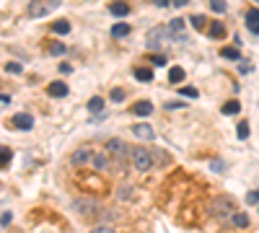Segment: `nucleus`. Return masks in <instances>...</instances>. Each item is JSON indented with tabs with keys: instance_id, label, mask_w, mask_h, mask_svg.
Returning a JSON list of instances; mask_svg holds the SVG:
<instances>
[{
	"instance_id": "f257e3e1",
	"label": "nucleus",
	"mask_w": 259,
	"mask_h": 233,
	"mask_svg": "<svg viewBox=\"0 0 259 233\" xmlns=\"http://www.w3.org/2000/svg\"><path fill=\"white\" fill-rule=\"evenodd\" d=\"M130 161H132V166L137 168V171H151V168L155 166V156L148 148H132Z\"/></svg>"
},
{
	"instance_id": "f03ea898",
	"label": "nucleus",
	"mask_w": 259,
	"mask_h": 233,
	"mask_svg": "<svg viewBox=\"0 0 259 233\" xmlns=\"http://www.w3.org/2000/svg\"><path fill=\"white\" fill-rule=\"evenodd\" d=\"M60 5V0H31L29 3V16L31 19H42V16L52 13Z\"/></svg>"
},
{
	"instance_id": "7ed1b4c3",
	"label": "nucleus",
	"mask_w": 259,
	"mask_h": 233,
	"mask_svg": "<svg viewBox=\"0 0 259 233\" xmlns=\"http://www.w3.org/2000/svg\"><path fill=\"white\" fill-rule=\"evenodd\" d=\"M96 150L94 148H88V145H83V148H78L76 150V153H73L70 156V163L73 166H86V163H91V166H94V161H96Z\"/></svg>"
},
{
	"instance_id": "20e7f679",
	"label": "nucleus",
	"mask_w": 259,
	"mask_h": 233,
	"mask_svg": "<svg viewBox=\"0 0 259 233\" xmlns=\"http://www.w3.org/2000/svg\"><path fill=\"white\" fill-rule=\"evenodd\" d=\"M106 150H109V153H112L114 158H119V161H122V158H130V156H132V148H130V145H127L125 140H117V138L106 142Z\"/></svg>"
},
{
	"instance_id": "39448f33",
	"label": "nucleus",
	"mask_w": 259,
	"mask_h": 233,
	"mask_svg": "<svg viewBox=\"0 0 259 233\" xmlns=\"http://www.w3.org/2000/svg\"><path fill=\"white\" fill-rule=\"evenodd\" d=\"M210 210H212V215H215L218 220H231V215H236L233 212V205H231L228 200H215Z\"/></svg>"
},
{
	"instance_id": "423d86ee",
	"label": "nucleus",
	"mask_w": 259,
	"mask_h": 233,
	"mask_svg": "<svg viewBox=\"0 0 259 233\" xmlns=\"http://www.w3.org/2000/svg\"><path fill=\"white\" fill-rule=\"evenodd\" d=\"M163 42H166V29H161V26H158V29L148 31V42H145L148 49H158Z\"/></svg>"
},
{
	"instance_id": "0eeeda50",
	"label": "nucleus",
	"mask_w": 259,
	"mask_h": 233,
	"mask_svg": "<svg viewBox=\"0 0 259 233\" xmlns=\"http://www.w3.org/2000/svg\"><path fill=\"white\" fill-rule=\"evenodd\" d=\"M11 122H13V127L21 130V132H29V130L34 127V116H31V114H16Z\"/></svg>"
},
{
	"instance_id": "6e6552de",
	"label": "nucleus",
	"mask_w": 259,
	"mask_h": 233,
	"mask_svg": "<svg viewBox=\"0 0 259 233\" xmlns=\"http://www.w3.org/2000/svg\"><path fill=\"white\" fill-rule=\"evenodd\" d=\"M132 132H135V138H140V140H155V130L151 127V124H135L132 127Z\"/></svg>"
},
{
	"instance_id": "1a4fd4ad",
	"label": "nucleus",
	"mask_w": 259,
	"mask_h": 233,
	"mask_svg": "<svg viewBox=\"0 0 259 233\" xmlns=\"http://www.w3.org/2000/svg\"><path fill=\"white\" fill-rule=\"evenodd\" d=\"M47 93L54 96V98H65L68 96V83H62V80H52L47 86Z\"/></svg>"
},
{
	"instance_id": "9d476101",
	"label": "nucleus",
	"mask_w": 259,
	"mask_h": 233,
	"mask_svg": "<svg viewBox=\"0 0 259 233\" xmlns=\"http://www.w3.org/2000/svg\"><path fill=\"white\" fill-rule=\"evenodd\" d=\"M73 208H76V212H80V215H91V212H96V202H91V200H76V202H73Z\"/></svg>"
},
{
	"instance_id": "9b49d317",
	"label": "nucleus",
	"mask_w": 259,
	"mask_h": 233,
	"mask_svg": "<svg viewBox=\"0 0 259 233\" xmlns=\"http://www.w3.org/2000/svg\"><path fill=\"white\" fill-rule=\"evenodd\" d=\"M246 26H249V31L259 37V11L257 8H252V11L246 13Z\"/></svg>"
},
{
	"instance_id": "f8f14e48",
	"label": "nucleus",
	"mask_w": 259,
	"mask_h": 233,
	"mask_svg": "<svg viewBox=\"0 0 259 233\" xmlns=\"http://www.w3.org/2000/svg\"><path fill=\"white\" fill-rule=\"evenodd\" d=\"M109 11H112L114 16H119V19H125V16L130 13V5L125 3V0H117V3H112V5H109Z\"/></svg>"
},
{
	"instance_id": "ddd939ff",
	"label": "nucleus",
	"mask_w": 259,
	"mask_h": 233,
	"mask_svg": "<svg viewBox=\"0 0 259 233\" xmlns=\"http://www.w3.org/2000/svg\"><path fill=\"white\" fill-rule=\"evenodd\" d=\"M231 228H249V218L244 212H236V215H231Z\"/></svg>"
},
{
	"instance_id": "4468645a",
	"label": "nucleus",
	"mask_w": 259,
	"mask_h": 233,
	"mask_svg": "<svg viewBox=\"0 0 259 233\" xmlns=\"http://www.w3.org/2000/svg\"><path fill=\"white\" fill-rule=\"evenodd\" d=\"M151 112H153V104L151 101H137L132 106V114H137V116H148Z\"/></svg>"
},
{
	"instance_id": "2eb2a0df",
	"label": "nucleus",
	"mask_w": 259,
	"mask_h": 233,
	"mask_svg": "<svg viewBox=\"0 0 259 233\" xmlns=\"http://www.w3.org/2000/svg\"><path fill=\"white\" fill-rule=\"evenodd\" d=\"M207 34H210L212 39H220V37H223V34H226V26L220 23V21H212V23L207 26Z\"/></svg>"
},
{
	"instance_id": "dca6fc26",
	"label": "nucleus",
	"mask_w": 259,
	"mask_h": 233,
	"mask_svg": "<svg viewBox=\"0 0 259 233\" xmlns=\"http://www.w3.org/2000/svg\"><path fill=\"white\" fill-rule=\"evenodd\" d=\"M135 78L143 80V83H151V80H153V70L151 68H135Z\"/></svg>"
},
{
	"instance_id": "f3484780",
	"label": "nucleus",
	"mask_w": 259,
	"mask_h": 233,
	"mask_svg": "<svg viewBox=\"0 0 259 233\" xmlns=\"http://www.w3.org/2000/svg\"><path fill=\"white\" fill-rule=\"evenodd\" d=\"M130 31H132V29H130V23H114V26H112V37H117V39L127 37Z\"/></svg>"
},
{
	"instance_id": "a211bd4d",
	"label": "nucleus",
	"mask_w": 259,
	"mask_h": 233,
	"mask_svg": "<svg viewBox=\"0 0 259 233\" xmlns=\"http://www.w3.org/2000/svg\"><path fill=\"white\" fill-rule=\"evenodd\" d=\"M189 26H192V29H205V26H207V19H205V16H202V13H197V16H189Z\"/></svg>"
},
{
	"instance_id": "6ab92c4d",
	"label": "nucleus",
	"mask_w": 259,
	"mask_h": 233,
	"mask_svg": "<svg viewBox=\"0 0 259 233\" xmlns=\"http://www.w3.org/2000/svg\"><path fill=\"white\" fill-rule=\"evenodd\" d=\"M52 31L60 34V37H62V34H68V31H70V21H65V19H62V21H54V23H52Z\"/></svg>"
},
{
	"instance_id": "aec40b11",
	"label": "nucleus",
	"mask_w": 259,
	"mask_h": 233,
	"mask_svg": "<svg viewBox=\"0 0 259 233\" xmlns=\"http://www.w3.org/2000/svg\"><path fill=\"white\" fill-rule=\"evenodd\" d=\"M101 109H104V98L94 96V98H91V101H88V112H91V114H99Z\"/></svg>"
},
{
	"instance_id": "412c9836",
	"label": "nucleus",
	"mask_w": 259,
	"mask_h": 233,
	"mask_svg": "<svg viewBox=\"0 0 259 233\" xmlns=\"http://www.w3.org/2000/svg\"><path fill=\"white\" fill-rule=\"evenodd\" d=\"M220 57H226V60H241V55H238L236 47H223V49H220Z\"/></svg>"
},
{
	"instance_id": "4be33fe9",
	"label": "nucleus",
	"mask_w": 259,
	"mask_h": 233,
	"mask_svg": "<svg viewBox=\"0 0 259 233\" xmlns=\"http://www.w3.org/2000/svg\"><path fill=\"white\" fill-rule=\"evenodd\" d=\"M241 112V101H226L223 104V114H238Z\"/></svg>"
},
{
	"instance_id": "5701e85b",
	"label": "nucleus",
	"mask_w": 259,
	"mask_h": 233,
	"mask_svg": "<svg viewBox=\"0 0 259 233\" xmlns=\"http://www.w3.org/2000/svg\"><path fill=\"white\" fill-rule=\"evenodd\" d=\"M169 80H171V83H181V80H184V70L181 68H171L169 70Z\"/></svg>"
},
{
	"instance_id": "b1692460",
	"label": "nucleus",
	"mask_w": 259,
	"mask_h": 233,
	"mask_svg": "<svg viewBox=\"0 0 259 233\" xmlns=\"http://www.w3.org/2000/svg\"><path fill=\"white\" fill-rule=\"evenodd\" d=\"M94 168H96V171H106V168H109V158L99 153L96 161H94Z\"/></svg>"
},
{
	"instance_id": "393cba45",
	"label": "nucleus",
	"mask_w": 259,
	"mask_h": 233,
	"mask_svg": "<svg viewBox=\"0 0 259 233\" xmlns=\"http://www.w3.org/2000/svg\"><path fill=\"white\" fill-rule=\"evenodd\" d=\"M0 161H3V163H0L3 168L11 166V148H8V145H3V150H0Z\"/></svg>"
},
{
	"instance_id": "a878e982",
	"label": "nucleus",
	"mask_w": 259,
	"mask_h": 233,
	"mask_svg": "<svg viewBox=\"0 0 259 233\" xmlns=\"http://www.w3.org/2000/svg\"><path fill=\"white\" fill-rule=\"evenodd\" d=\"M249 132H252V130H249V124H246V122H238V127H236V135L241 138V140H246V138H249Z\"/></svg>"
},
{
	"instance_id": "bb28decb",
	"label": "nucleus",
	"mask_w": 259,
	"mask_h": 233,
	"mask_svg": "<svg viewBox=\"0 0 259 233\" xmlns=\"http://www.w3.org/2000/svg\"><path fill=\"white\" fill-rule=\"evenodd\" d=\"M210 8H212V11H218V13H223L226 11V0H210Z\"/></svg>"
},
{
	"instance_id": "cd10ccee",
	"label": "nucleus",
	"mask_w": 259,
	"mask_h": 233,
	"mask_svg": "<svg viewBox=\"0 0 259 233\" xmlns=\"http://www.w3.org/2000/svg\"><path fill=\"white\" fill-rule=\"evenodd\" d=\"M181 96H187V98H197L200 93H197V88H192V86H187V88H181V91H179Z\"/></svg>"
},
{
	"instance_id": "c85d7f7f",
	"label": "nucleus",
	"mask_w": 259,
	"mask_h": 233,
	"mask_svg": "<svg viewBox=\"0 0 259 233\" xmlns=\"http://www.w3.org/2000/svg\"><path fill=\"white\" fill-rule=\"evenodd\" d=\"M169 29H171V31H179V34H181V29H184V19H174V21L169 23Z\"/></svg>"
},
{
	"instance_id": "c756f323",
	"label": "nucleus",
	"mask_w": 259,
	"mask_h": 233,
	"mask_svg": "<svg viewBox=\"0 0 259 233\" xmlns=\"http://www.w3.org/2000/svg\"><path fill=\"white\" fill-rule=\"evenodd\" d=\"M50 52H52V55H65V44L62 42H54L52 47H50Z\"/></svg>"
},
{
	"instance_id": "7c9ffc66",
	"label": "nucleus",
	"mask_w": 259,
	"mask_h": 233,
	"mask_svg": "<svg viewBox=\"0 0 259 233\" xmlns=\"http://www.w3.org/2000/svg\"><path fill=\"white\" fill-rule=\"evenodd\" d=\"M109 98H112V101H122V98H125V91H122V88H112Z\"/></svg>"
},
{
	"instance_id": "2f4dec72",
	"label": "nucleus",
	"mask_w": 259,
	"mask_h": 233,
	"mask_svg": "<svg viewBox=\"0 0 259 233\" xmlns=\"http://www.w3.org/2000/svg\"><path fill=\"white\" fill-rule=\"evenodd\" d=\"M5 73L18 75V73H21V65H18V62H8V65H5Z\"/></svg>"
},
{
	"instance_id": "473e14b6",
	"label": "nucleus",
	"mask_w": 259,
	"mask_h": 233,
	"mask_svg": "<svg viewBox=\"0 0 259 233\" xmlns=\"http://www.w3.org/2000/svg\"><path fill=\"white\" fill-rule=\"evenodd\" d=\"M151 62H153L155 68H163V65H166V57H163V55H153V57H151Z\"/></svg>"
},
{
	"instance_id": "72a5a7b5",
	"label": "nucleus",
	"mask_w": 259,
	"mask_h": 233,
	"mask_svg": "<svg viewBox=\"0 0 259 233\" xmlns=\"http://www.w3.org/2000/svg\"><path fill=\"white\" fill-rule=\"evenodd\" d=\"M246 202L249 205H259V192H249L246 194Z\"/></svg>"
},
{
	"instance_id": "f704fd0d",
	"label": "nucleus",
	"mask_w": 259,
	"mask_h": 233,
	"mask_svg": "<svg viewBox=\"0 0 259 233\" xmlns=\"http://www.w3.org/2000/svg\"><path fill=\"white\" fill-rule=\"evenodd\" d=\"M91 233H117V231H114L112 226H99V228H94Z\"/></svg>"
},
{
	"instance_id": "c9c22d12",
	"label": "nucleus",
	"mask_w": 259,
	"mask_h": 233,
	"mask_svg": "<svg viewBox=\"0 0 259 233\" xmlns=\"http://www.w3.org/2000/svg\"><path fill=\"white\" fill-rule=\"evenodd\" d=\"M223 161H212V171H223Z\"/></svg>"
},
{
	"instance_id": "e433bc0d",
	"label": "nucleus",
	"mask_w": 259,
	"mask_h": 233,
	"mask_svg": "<svg viewBox=\"0 0 259 233\" xmlns=\"http://www.w3.org/2000/svg\"><path fill=\"white\" fill-rule=\"evenodd\" d=\"M8 226H11V212H3V228H8Z\"/></svg>"
},
{
	"instance_id": "4c0bfd02",
	"label": "nucleus",
	"mask_w": 259,
	"mask_h": 233,
	"mask_svg": "<svg viewBox=\"0 0 259 233\" xmlns=\"http://www.w3.org/2000/svg\"><path fill=\"white\" fill-rule=\"evenodd\" d=\"M181 106H184V101H177V104L171 101V104H166V109H181Z\"/></svg>"
},
{
	"instance_id": "58836bf2",
	"label": "nucleus",
	"mask_w": 259,
	"mask_h": 233,
	"mask_svg": "<svg viewBox=\"0 0 259 233\" xmlns=\"http://www.w3.org/2000/svg\"><path fill=\"white\" fill-rule=\"evenodd\" d=\"M153 3L158 5V8H166V5H171V0H153Z\"/></svg>"
},
{
	"instance_id": "ea45409f",
	"label": "nucleus",
	"mask_w": 259,
	"mask_h": 233,
	"mask_svg": "<svg viewBox=\"0 0 259 233\" xmlns=\"http://www.w3.org/2000/svg\"><path fill=\"white\" fill-rule=\"evenodd\" d=\"M0 104H3V106H8V104H11V96H8V93H3V96H0Z\"/></svg>"
},
{
	"instance_id": "a19ab883",
	"label": "nucleus",
	"mask_w": 259,
	"mask_h": 233,
	"mask_svg": "<svg viewBox=\"0 0 259 233\" xmlns=\"http://www.w3.org/2000/svg\"><path fill=\"white\" fill-rule=\"evenodd\" d=\"M189 0H171V5H177V8H181V5H187Z\"/></svg>"
}]
</instances>
